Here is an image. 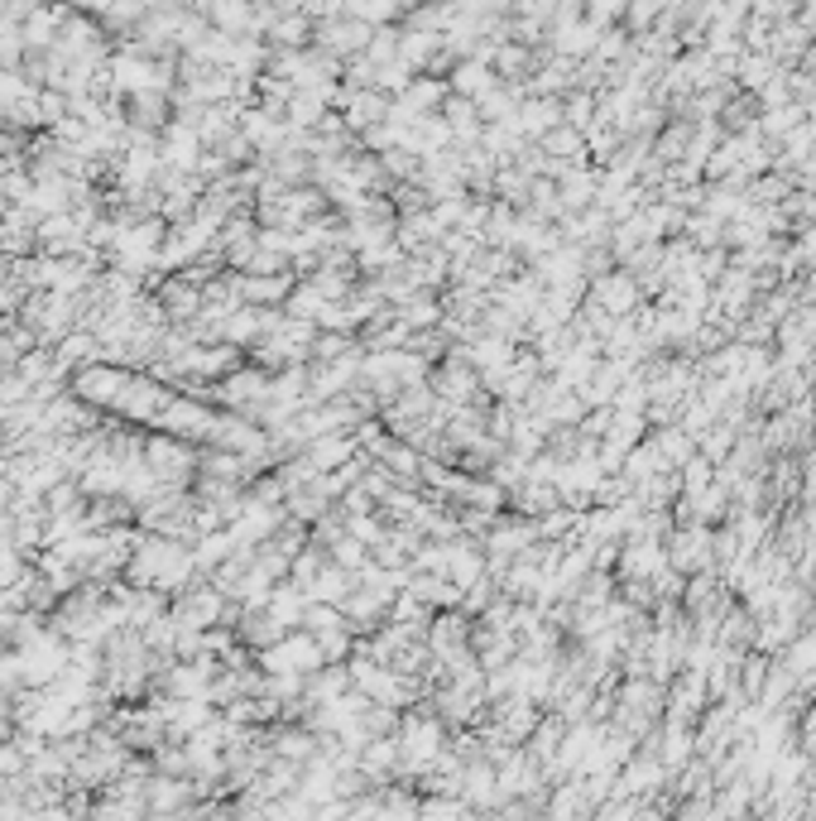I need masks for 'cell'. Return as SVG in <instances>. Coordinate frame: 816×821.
Here are the masks:
<instances>
[{"mask_svg": "<svg viewBox=\"0 0 816 821\" xmlns=\"http://www.w3.org/2000/svg\"><path fill=\"white\" fill-rule=\"evenodd\" d=\"M174 615L192 630H216V620L226 615V586L206 582V586H182L174 600Z\"/></svg>", "mask_w": 816, "mask_h": 821, "instance_id": "obj_4", "label": "cell"}, {"mask_svg": "<svg viewBox=\"0 0 816 821\" xmlns=\"http://www.w3.org/2000/svg\"><path fill=\"white\" fill-rule=\"evenodd\" d=\"M126 370L116 366V360H92V366H82L78 376H72V394H78V400H87L92 408H111L116 400H120V390H126Z\"/></svg>", "mask_w": 816, "mask_h": 821, "instance_id": "obj_5", "label": "cell"}, {"mask_svg": "<svg viewBox=\"0 0 816 821\" xmlns=\"http://www.w3.org/2000/svg\"><path fill=\"white\" fill-rule=\"evenodd\" d=\"M264 610L274 615L284 630H294V624H303V615H308V591H303L298 582H284L270 591V600H264Z\"/></svg>", "mask_w": 816, "mask_h": 821, "instance_id": "obj_8", "label": "cell"}, {"mask_svg": "<svg viewBox=\"0 0 816 821\" xmlns=\"http://www.w3.org/2000/svg\"><path fill=\"white\" fill-rule=\"evenodd\" d=\"M168 400H174V394L164 390L159 380L150 376V370H144V376H130L126 380V390H120V400L111 404L120 418H130V423H159L164 418V408H168Z\"/></svg>", "mask_w": 816, "mask_h": 821, "instance_id": "obj_3", "label": "cell"}, {"mask_svg": "<svg viewBox=\"0 0 816 821\" xmlns=\"http://www.w3.org/2000/svg\"><path fill=\"white\" fill-rule=\"evenodd\" d=\"M303 456H308L318 471H341L351 456H356V442L341 438V432H322V438H308V452Z\"/></svg>", "mask_w": 816, "mask_h": 821, "instance_id": "obj_7", "label": "cell"}, {"mask_svg": "<svg viewBox=\"0 0 816 821\" xmlns=\"http://www.w3.org/2000/svg\"><path fill=\"white\" fill-rule=\"evenodd\" d=\"M332 562H336V567H346V572H360V567L370 562V558H365V543H360L356 534H351V538H336Z\"/></svg>", "mask_w": 816, "mask_h": 821, "instance_id": "obj_11", "label": "cell"}, {"mask_svg": "<svg viewBox=\"0 0 816 821\" xmlns=\"http://www.w3.org/2000/svg\"><path fill=\"white\" fill-rule=\"evenodd\" d=\"M270 754L294 759V764H312V754H318V735H308V730H274Z\"/></svg>", "mask_w": 816, "mask_h": 821, "instance_id": "obj_9", "label": "cell"}, {"mask_svg": "<svg viewBox=\"0 0 816 821\" xmlns=\"http://www.w3.org/2000/svg\"><path fill=\"white\" fill-rule=\"evenodd\" d=\"M144 462H150V471L168 490H182L202 471V456L192 452L188 438H178V432L174 438H144Z\"/></svg>", "mask_w": 816, "mask_h": 821, "instance_id": "obj_1", "label": "cell"}, {"mask_svg": "<svg viewBox=\"0 0 816 821\" xmlns=\"http://www.w3.org/2000/svg\"><path fill=\"white\" fill-rule=\"evenodd\" d=\"M322 663L327 658H322L318 634H284V639H274L270 649H260L264 673H298V678H312Z\"/></svg>", "mask_w": 816, "mask_h": 821, "instance_id": "obj_2", "label": "cell"}, {"mask_svg": "<svg viewBox=\"0 0 816 821\" xmlns=\"http://www.w3.org/2000/svg\"><path fill=\"white\" fill-rule=\"evenodd\" d=\"M428 644H433V654H437V658L457 654V649H461V620H447V615H442V620H437V624H433Z\"/></svg>", "mask_w": 816, "mask_h": 821, "instance_id": "obj_10", "label": "cell"}, {"mask_svg": "<svg viewBox=\"0 0 816 821\" xmlns=\"http://www.w3.org/2000/svg\"><path fill=\"white\" fill-rule=\"evenodd\" d=\"M294 294V274L279 270V274H240V298L255 308H270V304H288Z\"/></svg>", "mask_w": 816, "mask_h": 821, "instance_id": "obj_6", "label": "cell"}, {"mask_svg": "<svg viewBox=\"0 0 816 821\" xmlns=\"http://www.w3.org/2000/svg\"><path fill=\"white\" fill-rule=\"evenodd\" d=\"M351 534H356L360 543H380V524L370 519V510H356L351 514Z\"/></svg>", "mask_w": 816, "mask_h": 821, "instance_id": "obj_12", "label": "cell"}]
</instances>
